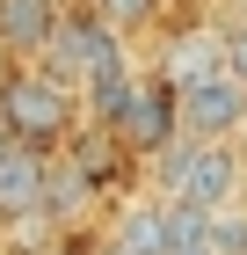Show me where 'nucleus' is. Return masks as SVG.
I'll list each match as a JSON object with an SVG mask.
<instances>
[{"label": "nucleus", "mask_w": 247, "mask_h": 255, "mask_svg": "<svg viewBox=\"0 0 247 255\" xmlns=\"http://www.w3.org/2000/svg\"><path fill=\"white\" fill-rule=\"evenodd\" d=\"M37 197H44V153L15 138V146L0 153V226L29 219V212H37Z\"/></svg>", "instance_id": "obj_8"}, {"label": "nucleus", "mask_w": 247, "mask_h": 255, "mask_svg": "<svg viewBox=\"0 0 247 255\" xmlns=\"http://www.w3.org/2000/svg\"><path fill=\"white\" fill-rule=\"evenodd\" d=\"M167 255H218V248H167Z\"/></svg>", "instance_id": "obj_21"}, {"label": "nucleus", "mask_w": 247, "mask_h": 255, "mask_svg": "<svg viewBox=\"0 0 247 255\" xmlns=\"http://www.w3.org/2000/svg\"><path fill=\"white\" fill-rule=\"evenodd\" d=\"M160 168H167V197H189V204H204V212H218V204H233L247 182V160L233 138H174L167 153H153Z\"/></svg>", "instance_id": "obj_2"}, {"label": "nucleus", "mask_w": 247, "mask_h": 255, "mask_svg": "<svg viewBox=\"0 0 247 255\" xmlns=\"http://www.w3.org/2000/svg\"><path fill=\"white\" fill-rule=\"evenodd\" d=\"M124 146H131L138 160H153V153H167L174 138H182V117H174V80L167 73H153V80H138V95H131V110H124Z\"/></svg>", "instance_id": "obj_5"}, {"label": "nucleus", "mask_w": 247, "mask_h": 255, "mask_svg": "<svg viewBox=\"0 0 247 255\" xmlns=\"http://www.w3.org/2000/svg\"><path fill=\"white\" fill-rule=\"evenodd\" d=\"M233 146H240V160H247V117H240V131H233Z\"/></svg>", "instance_id": "obj_19"}, {"label": "nucleus", "mask_w": 247, "mask_h": 255, "mask_svg": "<svg viewBox=\"0 0 247 255\" xmlns=\"http://www.w3.org/2000/svg\"><path fill=\"white\" fill-rule=\"evenodd\" d=\"M87 7H95V15L109 22L116 37H138V29H146V22L160 15V0H87Z\"/></svg>", "instance_id": "obj_14"}, {"label": "nucleus", "mask_w": 247, "mask_h": 255, "mask_svg": "<svg viewBox=\"0 0 247 255\" xmlns=\"http://www.w3.org/2000/svg\"><path fill=\"white\" fill-rule=\"evenodd\" d=\"M116 51H124V37H116L109 22L87 7V0H80V7H66V0H58L51 44H44V66H51L58 80H73V88H80V73H95V66L116 59Z\"/></svg>", "instance_id": "obj_3"}, {"label": "nucleus", "mask_w": 247, "mask_h": 255, "mask_svg": "<svg viewBox=\"0 0 247 255\" xmlns=\"http://www.w3.org/2000/svg\"><path fill=\"white\" fill-rule=\"evenodd\" d=\"M7 146H15V131H7V117H0V153H7Z\"/></svg>", "instance_id": "obj_20"}, {"label": "nucleus", "mask_w": 247, "mask_h": 255, "mask_svg": "<svg viewBox=\"0 0 247 255\" xmlns=\"http://www.w3.org/2000/svg\"><path fill=\"white\" fill-rule=\"evenodd\" d=\"M15 66H22V59L7 51V44H0V88H7V73H15Z\"/></svg>", "instance_id": "obj_16"}, {"label": "nucleus", "mask_w": 247, "mask_h": 255, "mask_svg": "<svg viewBox=\"0 0 247 255\" xmlns=\"http://www.w3.org/2000/svg\"><path fill=\"white\" fill-rule=\"evenodd\" d=\"M95 255H131V248H124V241H102V248H95Z\"/></svg>", "instance_id": "obj_18"}, {"label": "nucleus", "mask_w": 247, "mask_h": 255, "mask_svg": "<svg viewBox=\"0 0 247 255\" xmlns=\"http://www.w3.org/2000/svg\"><path fill=\"white\" fill-rule=\"evenodd\" d=\"M102 197V182L80 168L73 153H44V197H37V212L51 219V226H80V212Z\"/></svg>", "instance_id": "obj_6"}, {"label": "nucleus", "mask_w": 247, "mask_h": 255, "mask_svg": "<svg viewBox=\"0 0 247 255\" xmlns=\"http://www.w3.org/2000/svg\"><path fill=\"white\" fill-rule=\"evenodd\" d=\"M0 117H7V131L22 146L58 153L73 138V124H80V95H73V80H58L44 59H22L7 73V88H0Z\"/></svg>", "instance_id": "obj_1"}, {"label": "nucleus", "mask_w": 247, "mask_h": 255, "mask_svg": "<svg viewBox=\"0 0 247 255\" xmlns=\"http://www.w3.org/2000/svg\"><path fill=\"white\" fill-rule=\"evenodd\" d=\"M211 66H218V37H211V29H189V37H174V59L160 66V73H167L174 88H182V80L211 73Z\"/></svg>", "instance_id": "obj_11"}, {"label": "nucleus", "mask_w": 247, "mask_h": 255, "mask_svg": "<svg viewBox=\"0 0 247 255\" xmlns=\"http://www.w3.org/2000/svg\"><path fill=\"white\" fill-rule=\"evenodd\" d=\"M160 219H167V248H204V226H211L204 204H189V197H160Z\"/></svg>", "instance_id": "obj_12"}, {"label": "nucleus", "mask_w": 247, "mask_h": 255, "mask_svg": "<svg viewBox=\"0 0 247 255\" xmlns=\"http://www.w3.org/2000/svg\"><path fill=\"white\" fill-rule=\"evenodd\" d=\"M109 241H124L131 255H167V219H160V197H131Z\"/></svg>", "instance_id": "obj_10"}, {"label": "nucleus", "mask_w": 247, "mask_h": 255, "mask_svg": "<svg viewBox=\"0 0 247 255\" xmlns=\"http://www.w3.org/2000/svg\"><path fill=\"white\" fill-rule=\"evenodd\" d=\"M174 117H182V131H189V138H233V131H240V117H247V80L226 73V66L182 80V88H174Z\"/></svg>", "instance_id": "obj_4"}, {"label": "nucleus", "mask_w": 247, "mask_h": 255, "mask_svg": "<svg viewBox=\"0 0 247 255\" xmlns=\"http://www.w3.org/2000/svg\"><path fill=\"white\" fill-rule=\"evenodd\" d=\"M218 66H226V73H240V80H247V22H233L226 37H218Z\"/></svg>", "instance_id": "obj_15"}, {"label": "nucleus", "mask_w": 247, "mask_h": 255, "mask_svg": "<svg viewBox=\"0 0 247 255\" xmlns=\"http://www.w3.org/2000/svg\"><path fill=\"white\" fill-rule=\"evenodd\" d=\"M29 255H73V248H66V241H37Z\"/></svg>", "instance_id": "obj_17"}, {"label": "nucleus", "mask_w": 247, "mask_h": 255, "mask_svg": "<svg viewBox=\"0 0 247 255\" xmlns=\"http://www.w3.org/2000/svg\"><path fill=\"white\" fill-rule=\"evenodd\" d=\"M204 248H218V255H247V204H218V212H211Z\"/></svg>", "instance_id": "obj_13"}, {"label": "nucleus", "mask_w": 247, "mask_h": 255, "mask_svg": "<svg viewBox=\"0 0 247 255\" xmlns=\"http://www.w3.org/2000/svg\"><path fill=\"white\" fill-rule=\"evenodd\" d=\"M51 22H58V0H0V44L15 59H44Z\"/></svg>", "instance_id": "obj_9"}, {"label": "nucleus", "mask_w": 247, "mask_h": 255, "mask_svg": "<svg viewBox=\"0 0 247 255\" xmlns=\"http://www.w3.org/2000/svg\"><path fill=\"white\" fill-rule=\"evenodd\" d=\"M80 117H95V124H124V110H131L138 95V73H131V51H116V59H102L95 73H80Z\"/></svg>", "instance_id": "obj_7"}]
</instances>
